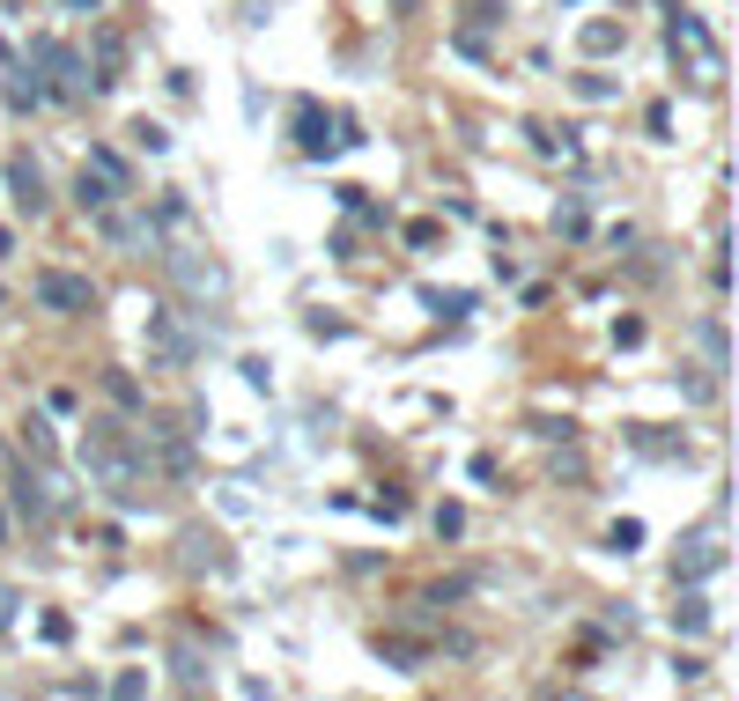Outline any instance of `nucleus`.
Returning a JSON list of instances; mask_svg holds the SVG:
<instances>
[{"instance_id": "1", "label": "nucleus", "mask_w": 739, "mask_h": 701, "mask_svg": "<svg viewBox=\"0 0 739 701\" xmlns=\"http://www.w3.org/2000/svg\"><path fill=\"white\" fill-rule=\"evenodd\" d=\"M82 465H89V481H97L104 495L133 503V495H141V473H148V451L126 443L119 421H89V429H82Z\"/></svg>"}, {"instance_id": "2", "label": "nucleus", "mask_w": 739, "mask_h": 701, "mask_svg": "<svg viewBox=\"0 0 739 701\" xmlns=\"http://www.w3.org/2000/svg\"><path fill=\"white\" fill-rule=\"evenodd\" d=\"M23 67H45L38 82H45V97H60V104H82V97H89V67H82V52L60 45V37H30V60H23Z\"/></svg>"}, {"instance_id": "3", "label": "nucleus", "mask_w": 739, "mask_h": 701, "mask_svg": "<svg viewBox=\"0 0 739 701\" xmlns=\"http://www.w3.org/2000/svg\"><path fill=\"white\" fill-rule=\"evenodd\" d=\"M30 295H38V311H52V317H89L97 311V289H89L82 273H67V267H45L38 281H30Z\"/></svg>"}, {"instance_id": "4", "label": "nucleus", "mask_w": 739, "mask_h": 701, "mask_svg": "<svg viewBox=\"0 0 739 701\" xmlns=\"http://www.w3.org/2000/svg\"><path fill=\"white\" fill-rule=\"evenodd\" d=\"M8 199H15L23 215H45V207H52V193H45V170H38V155H23V148L8 155Z\"/></svg>"}, {"instance_id": "5", "label": "nucleus", "mask_w": 739, "mask_h": 701, "mask_svg": "<svg viewBox=\"0 0 739 701\" xmlns=\"http://www.w3.org/2000/svg\"><path fill=\"white\" fill-rule=\"evenodd\" d=\"M148 347H156V355H171V363H193V355H200V333L178 311H148Z\"/></svg>"}, {"instance_id": "6", "label": "nucleus", "mask_w": 739, "mask_h": 701, "mask_svg": "<svg viewBox=\"0 0 739 701\" xmlns=\"http://www.w3.org/2000/svg\"><path fill=\"white\" fill-rule=\"evenodd\" d=\"M171 273H178V289H193V295H229V273H222V259L171 251Z\"/></svg>"}, {"instance_id": "7", "label": "nucleus", "mask_w": 739, "mask_h": 701, "mask_svg": "<svg viewBox=\"0 0 739 701\" xmlns=\"http://www.w3.org/2000/svg\"><path fill=\"white\" fill-rule=\"evenodd\" d=\"M97 229H104V244H119V251H156V222H148V215L97 207Z\"/></svg>"}, {"instance_id": "8", "label": "nucleus", "mask_w": 739, "mask_h": 701, "mask_svg": "<svg viewBox=\"0 0 739 701\" xmlns=\"http://www.w3.org/2000/svg\"><path fill=\"white\" fill-rule=\"evenodd\" d=\"M725 569V547H717V532H695L688 547H681V561H673V576L681 583H703V576H717Z\"/></svg>"}, {"instance_id": "9", "label": "nucleus", "mask_w": 739, "mask_h": 701, "mask_svg": "<svg viewBox=\"0 0 739 701\" xmlns=\"http://www.w3.org/2000/svg\"><path fill=\"white\" fill-rule=\"evenodd\" d=\"M119 67H126V37L119 30H97V74H89V89H119Z\"/></svg>"}, {"instance_id": "10", "label": "nucleus", "mask_w": 739, "mask_h": 701, "mask_svg": "<svg viewBox=\"0 0 739 701\" xmlns=\"http://www.w3.org/2000/svg\"><path fill=\"white\" fill-rule=\"evenodd\" d=\"M296 141H303V155H325V148H341L333 133H325V111H319V104H296Z\"/></svg>"}, {"instance_id": "11", "label": "nucleus", "mask_w": 739, "mask_h": 701, "mask_svg": "<svg viewBox=\"0 0 739 701\" xmlns=\"http://www.w3.org/2000/svg\"><path fill=\"white\" fill-rule=\"evenodd\" d=\"M111 199H119V185L82 163V177H74V207H82V215H97V207H111Z\"/></svg>"}, {"instance_id": "12", "label": "nucleus", "mask_w": 739, "mask_h": 701, "mask_svg": "<svg viewBox=\"0 0 739 701\" xmlns=\"http://www.w3.org/2000/svg\"><path fill=\"white\" fill-rule=\"evenodd\" d=\"M0 97H8V111H38V104H45V82H38V67H15Z\"/></svg>"}, {"instance_id": "13", "label": "nucleus", "mask_w": 739, "mask_h": 701, "mask_svg": "<svg viewBox=\"0 0 739 701\" xmlns=\"http://www.w3.org/2000/svg\"><path fill=\"white\" fill-rule=\"evenodd\" d=\"M8 495H15V509H23V517H52V495H45V481H30V473H15V481H8Z\"/></svg>"}, {"instance_id": "14", "label": "nucleus", "mask_w": 739, "mask_h": 701, "mask_svg": "<svg viewBox=\"0 0 739 701\" xmlns=\"http://www.w3.org/2000/svg\"><path fill=\"white\" fill-rule=\"evenodd\" d=\"M673 628H681V635H703V628H710V598H703V591H688V598L673 605Z\"/></svg>"}, {"instance_id": "15", "label": "nucleus", "mask_w": 739, "mask_h": 701, "mask_svg": "<svg viewBox=\"0 0 739 701\" xmlns=\"http://www.w3.org/2000/svg\"><path fill=\"white\" fill-rule=\"evenodd\" d=\"M171 679H178V687H207V665H200L193 643H178V650H171Z\"/></svg>"}, {"instance_id": "16", "label": "nucleus", "mask_w": 739, "mask_h": 701, "mask_svg": "<svg viewBox=\"0 0 739 701\" xmlns=\"http://www.w3.org/2000/svg\"><path fill=\"white\" fill-rule=\"evenodd\" d=\"M695 339H703L710 369H725V363H732V347H725V325H717V317H703V325H695Z\"/></svg>"}, {"instance_id": "17", "label": "nucleus", "mask_w": 739, "mask_h": 701, "mask_svg": "<svg viewBox=\"0 0 739 701\" xmlns=\"http://www.w3.org/2000/svg\"><path fill=\"white\" fill-rule=\"evenodd\" d=\"M489 23H503V0H467V30L459 37H481Z\"/></svg>"}, {"instance_id": "18", "label": "nucleus", "mask_w": 739, "mask_h": 701, "mask_svg": "<svg viewBox=\"0 0 739 701\" xmlns=\"http://www.w3.org/2000/svg\"><path fill=\"white\" fill-rule=\"evenodd\" d=\"M377 657H385V665H399V672H415V665H421V643H393V635H377Z\"/></svg>"}, {"instance_id": "19", "label": "nucleus", "mask_w": 739, "mask_h": 701, "mask_svg": "<svg viewBox=\"0 0 739 701\" xmlns=\"http://www.w3.org/2000/svg\"><path fill=\"white\" fill-rule=\"evenodd\" d=\"M89 170H97V177H111L119 193H126V185H133V170H126L119 155H111V148H89Z\"/></svg>"}, {"instance_id": "20", "label": "nucleus", "mask_w": 739, "mask_h": 701, "mask_svg": "<svg viewBox=\"0 0 739 701\" xmlns=\"http://www.w3.org/2000/svg\"><path fill=\"white\" fill-rule=\"evenodd\" d=\"M23 443H30V459H38V465H52V459H60V443H52V429H45V421H23Z\"/></svg>"}, {"instance_id": "21", "label": "nucleus", "mask_w": 739, "mask_h": 701, "mask_svg": "<svg viewBox=\"0 0 739 701\" xmlns=\"http://www.w3.org/2000/svg\"><path fill=\"white\" fill-rule=\"evenodd\" d=\"M185 561H193V569H200V561H207V569H215V532H185Z\"/></svg>"}, {"instance_id": "22", "label": "nucleus", "mask_w": 739, "mask_h": 701, "mask_svg": "<svg viewBox=\"0 0 739 701\" xmlns=\"http://www.w3.org/2000/svg\"><path fill=\"white\" fill-rule=\"evenodd\" d=\"M104 385H111V399H119V407H141V385H133V377H126V369H111V377H104Z\"/></svg>"}, {"instance_id": "23", "label": "nucleus", "mask_w": 739, "mask_h": 701, "mask_svg": "<svg viewBox=\"0 0 739 701\" xmlns=\"http://www.w3.org/2000/svg\"><path fill=\"white\" fill-rule=\"evenodd\" d=\"M133 141H141L148 155H163V148H171V133H163V126H156V119H141V126H133Z\"/></svg>"}, {"instance_id": "24", "label": "nucleus", "mask_w": 739, "mask_h": 701, "mask_svg": "<svg viewBox=\"0 0 739 701\" xmlns=\"http://www.w3.org/2000/svg\"><path fill=\"white\" fill-rule=\"evenodd\" d=\"M614 45H621L614 23H591V30H585V52H614Z\"/></svg>"}, {"instance_id": "25", "label": "nucleus", "mask_w": 739, "mask_h": 701, "mask_svg": "<svg viewBox=\"0 0 739 701\" xmlns=\"http://www.w3.org/2000/svg\"><path fill=\"white\" fill-rule=\"evenodd\" d=\"M437 532H443V539H459V532H467V509L443 503V509H437Z\"/></svg>"}, {"instance_id": "26", "label": "nucleus", "mask_w": 739, "mask_h": 701, "mask_svg": "<svg viewBox=\"0 0 739 701\" xmlns=\"http://www.w3.org/2000/svg\"><path fill=\"white\" fill-rule=\"evenodd\" d=\"M15 605H23V591H15V583H0V628L15 621Z\"/></svg>"}, {"instance_id": "27", "label": "nucleus", "mask_w": 739, "mask_h": 701, "mask_svg": "<svg viewBox=\"0 0 739 701\" xmlns=\"http://www.w3.org/2000/svg\"><path fill=\"white\" fill-rule=\"evenodd\" d=\"M74 8H89V15H97V0H74Z\"/></svg>"}, {"instance_id": "28", "label": "nucleus", "mask_w": 739, "mask_h": 701, "mask_svg": "<svg viewBox=\"0 0 739 701\" xmlns=\"http://www.w3.org/2000/svg\"><path fill=\"white\" fill-rule=\"evenodd\" d=\"M393 8H399V15H407V8H415V0H393Z\"/></svg>"}, {"instance_id": "29", "label": "nucleus", "mask_w": 739, "mask_h": 701, "mask_svg": "<svg viewBox=\"0 0 739 701\" xmlns=\"http://www.w3.org/2000/svg\"><path fill=\"white\" fill-rule=\"evenodd\" d=\"M0 539H8V509H0Z\"/></svg>"}]
</instances>
